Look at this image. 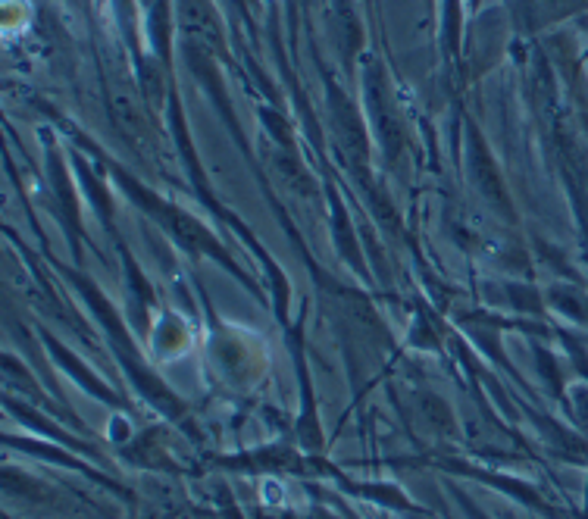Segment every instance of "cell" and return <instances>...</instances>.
Segmentation results:
<instances>
[{
  "instance_id": "1",
  "label": "cell",
  "mask_w": 588,
  "mask_h": 519,
  "mask_svg": "<svg viewBox=\"0 0 588 519\" xmlns=\"http://www.w3.org/2000/svg\"><path fill=\"white\" fill-rule=\"evenodd\" d=\"M110 107H113L116 122L126 129V135L132 141H147V135H151V126H147V113L141 110V104L135 101V94L129 88H113Z\"/></svg>"
}]
</instances>
